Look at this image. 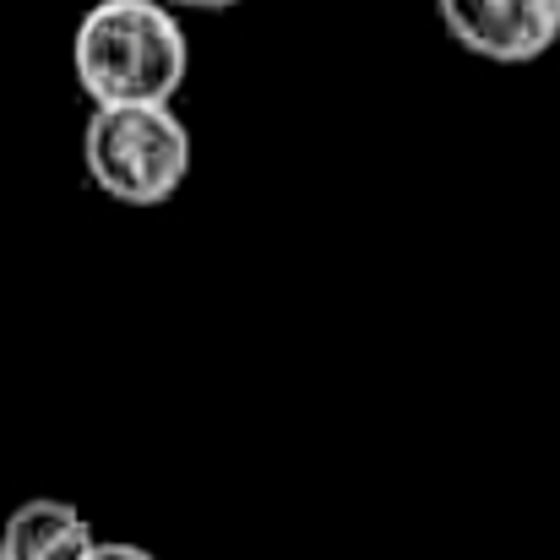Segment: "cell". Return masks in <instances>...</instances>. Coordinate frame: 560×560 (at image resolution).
Segmentation results:
<instances>
[{"instance_id": "obj_4", "label": "cell", "mask_w": 560, "mask_h": 560, "mask_svg": "<svg viewBox=\"0 0 560 560\" xmlns=\"http://www.w3.org/2000/svg\"><path fill=\"white\" fill-rule=\"evenodd\" d=\"M93 528L71 501H22L5 517V560H88L93 556Z\"/></svg>"}, {"instance_id": "obj_2", "label": "cell", "mask_w": 560, "mask_h": 560, "mask_svg": "<svg viewBox=\"0 0 560 560\" xmlns=\"http://www.w3.org/2000/svg\"><path fill=\"white\" fill-rule=\"evenodd\" d=\"M82 170L126 207H159L190 175V126L170 104L93 109L82 126Z\"/></svg>"}, {"instance_id": "obj_7", "label": "cell", "mask_w": 560, "mask_h": 560, "mask_svg": "<svg viewBox=\"0 0 560 560\" xmlns=\"http://www.w3.org/2000/svg\"><path fill=\"white\" fill-rule=\"evenodd\" d=\"M0 560H5V550H0Z\"/></svg>"}, {"instance_id": "obj_5", "label": "cell", "mask_w": 560, "mask_h": 560, "mask_svg": "<svg viewBox=\"0 0 560 560\" xmlns=\"http://www.w3.org/2000/svg\"><path fill=\"white\" fill-rule=\"evenodd\" d=\"M88 560H159V556H148L142 545H115V539H98Z\"/></svg>"}, {"instance_id": "obj_1", "label": "cell", "mask_w": 560, "mask_h": 560, "mask_svg": "<svg viewBox=\"0 0 560 560\" xmlns=\"http://www.w3.org/2000/svg\"><path fill=\"white\" fill-rule=\"evenodd\" d=\"M71 71L93 109L170 104L190 77V38L164 0H98L71 33Z\"/></svg>"}, {"instance_id": "obj_6", "label": "cell", "mask_w": 560, "mask_h": 560, "mask_svg": "<svg viewBox=\"0 0 560 560\" xmlns=\"http://www.w3.org/2000/svg\"><path fill=\"white\" fill-rule=\"evenodd\" d=\"M170 11L175 5H186V11H229V5H240V0H164Z\"/></svg>"}, {"instance_id": "obj_3", "label": "cell", "mask_w": 560, "mask_h": 560, "mask_svg": "<svg viewBox=\"0 0 560 560\" xmlns=\"http://www.w3.org/2000/svg\"><path fill=\"white\" fill-rule=\"evenodd\" d=\"M441 27L490 66H534L560 38V0H435Z\"/></svg>"}]
</instances>
